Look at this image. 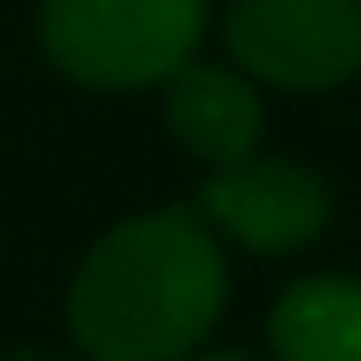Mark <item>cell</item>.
I'll use <instances>...</instances> for the list:
<instances>
[{"label":"cell","mask_w":361,"mask_h":361,"mask_svg":"<svg viewBox=\"0 0 361 361\" xmlns=\"http://www.w3.org/2000/svg\"><path fill=\"white\" fill-rule=\"evenodd\" d=\"M0 361H76V355H57V349H6Z\"/></svg>","instance_id":"ba28073f"},{"label":"cell","mask_w":361,"mask_h":361,"mask_svg":"<svg viewBox=\"0 0 361 361\" xmlns=\"http://www.w3.org/2000/svg\"><path fill=\"white\" fill-rule=\"evenodd\" d=\"M165 127L197 165L228 171L260 152L267 102L235 63H184L165 82Z\"/></svg>","instance_id":"5b68a950"},{"label":"cell","mask_w":361,"mask_h":361,"mask_svg":"<svg viewBox=\"0 0 361 361\" xmlns=\"http://www.w3.org/2000/svg\"><path fill=\"white\" fill-rule=\"evenodd\" d=\"M209 0H38V51L57 76L133 95L197 63Z\"/></svg>","instance_id":"7a4b0ae2"},{"label":"cell","mask_w":361,"mask_h":361,"mask_svg":"<svg viewBox=\"0 0 361 361\" xmlns=\"http://www.w3.org/2000/svg\"><path fill=\"white\" fill-rule=\"evenodd\" d=\"M228 311V247L184 209H140L95 235L63 292L76 361H190Z\"/></svg>","instance_id":"6da1fadb"},{"label":"cell","mask_w":361,"mask_h":361,"mask_svg":"<svg viewBox=\"0 0 361 361\" xmlns=\"http://www.w3.org/2000/svg\"><path fill=\"white\" fill-rule=\"evenodd\" d=\"M190 361H267V355H254V349H216V343H209L203 355H190Z\"/></svg>","instance_id":"52a82bcc"},{"label":"cell","mask_w":361,"mask_h":361,"mask_svg":"<svg viewBox=\"0 0 361 361\" xmlns=\"http://www.w3.org/2000/svg\"><path fill=\"white\" fill-rule=\"evenodd\" d=\"M197 216L216 228L222 247H247L260 260H286V254H305V247H317L330 235L336 190L305 159L254 152V159L203 178Z\"/></svg>","instance_id":"277c9868"},{"label":"cell","mask_w":361,"mask_h":361,"mask_svg":"<svg viewBox=\"0 0 361 361\" xmlns=\"http://www.w3.org/2000/svg\"><path fill=\"white\" fill-rule=\"evenodd\" d=\"M267 361H361V279L305 273L267 311Z\"/></svg>","instance_id":"8992f818"},{"label":"cell","mask_w":361,"mask_h":361,"mask_svg":"<svg viewBox=\"0 0 361 361\" xmlns=\"http://www.w3.org/2000/svg\"><path fill=\"white\" fill-rule=\"evenodd\" d=\"M222 44L247 82L324 95L361 76V0H235Z\"/></svg>","instance_id":"3957f363"}]
</instances>
